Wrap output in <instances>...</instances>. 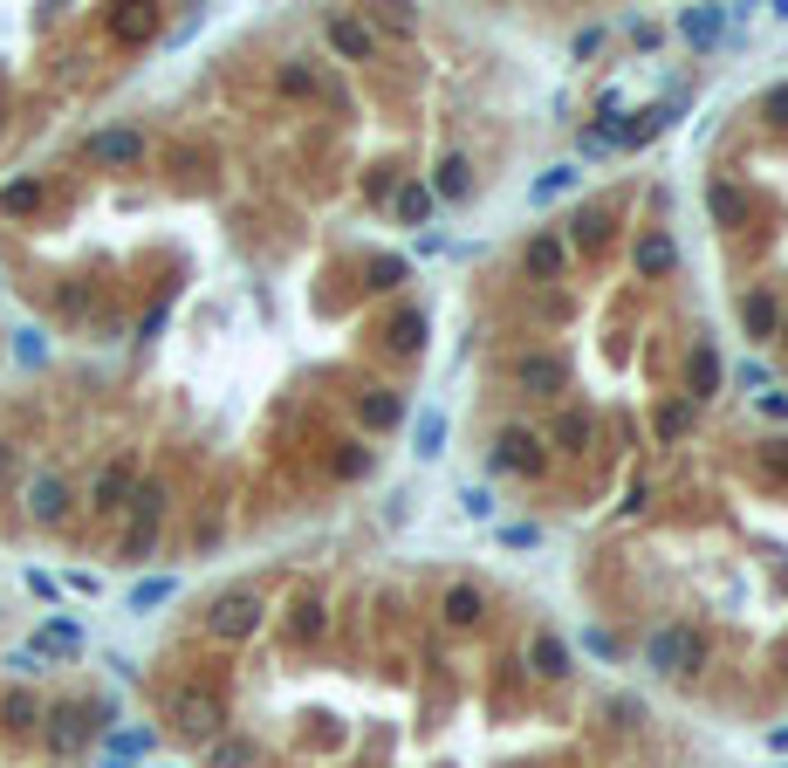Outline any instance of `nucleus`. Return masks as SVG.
<instances>
[{
	"label": "nucleus",
	"instance_id": "15",
	"mask_svg": "<svg viewBox=\"0 0 788 768\" xmlns=\"http://www.w3.org/2000/svg\"><path fill=\"white\" fill-rule=\"evenodd\" d=\"M706 207H714L720 220H741V213H748V199L733 193V186H714V193H706Z\"/></svg>",
	"mask_w": 788,
	"mask_h": 768
},
{
	"label": "nucleus",
	"instance_id": "23",
	"mask_svg": "<svg viewBox=\"0 0 788 768\" xmlns=\"http://www.w3.org/2000/svg\"><path fill=\"white\" fill-rule=\"evenodd\" d=\"M364 419H371V426H391V419H398V398H371Z\"/></svg>",
	"mask_w": 788,
	"mask_h": 768
},
{
	"label": "nucleus",
	"instance_id": "2",
	"mask_svg": "<svg viewBox=\"0 0 788 768\" xmlns=\"http://www.w3.org/2000/svg\"><path fill=\"white\" fill-rule=\"evenodd\" d=\"M110 741V707L14 659L0 673V768H90Z\"/></svg>",
	"mask_w": 788,
	"mask_h": 768
},
{
	"label": "nucleus",
	"instance_id": "14",
	"mask_svg": "<svg viewBox=\"0 0 788 768\" xmlns=\"http://www.w3.org/2000/svg\"><path fill=\"white\" fill-rule=\"evenodd\" d=\"M329 42H337L343 56H364V48H371V35L357 28V21H329Z\"/></svg>",
	"mask_w": 788,
	"mask_h": 768
},
{
	"label": "nucleus",
	"instance_id": "7",
	"mask_svg": "<svg viewBox=\"0 0 788 768\" xmlns=\"http://www.w3.org/2000/svg\"><path fill=\"white\" fill-rule=\"evenodd\" d=\"M679 35L693 42V48H714V42H720V8H693V14H679Z\"/></svg>",
	"mask_w": 788,
	"mask_h": 768
},
{
	"label": "nucleus",
	"instance_id": "21",
	"mask_svg": "<svg viewBox=\"0 0 788 768\" xmlns=\"http://www.w3.org/2000/svg\"><path fill=\"white\" fill-rule=\"evenodd\" d=\"M761 117H768V124H788V83H775L768 96H761Z\"/></svg>",
	"mask_w": 788,
	"mask_h": 768
},
{
	"label": "nucleus",
	"instance_id": "8",
	"mask_svg": "<svg viewBox=\"0 0 788 768\" xmlns=\"http://www.w3.org/2000/svg\"><path fill=\"white\" fill-rule=\"evenodd\" d=\"M631 261H638V275H666V268L679 261V247H672L666 234H645V241H638V254H631Z\"/></svg>",
	"mask_w": 788,
	"mask_h": 768
},
{
	"label": "nucleus",
	"instance_id": "18",
	"mask_svg": "<svg viewBox=\"0 0 788 768\" xmlns=\"http://www.w3.org/2000/svg\"><path fill=\"white\" fill-rule=\"evenodd\" d=\"M439 193H446V199L467 193V159H446V165H439Z\"/></svg>",
	"mask_w": 788,
	"mask_h": 768
},
{
	"label": "nucleus",
	"instance_id": "20",
	"mask_svg": "<svg viewBox=\"0 0 788 768\" xmlns=\"http://www.w3.org/2000/svg\"><path fill=\"white\" fill-rule=\"evenodd\" d=\"M685 426H693V405H666V412H658V432H666V440H679Z\"/></svg>",
	"mask_w": 788,
	"mask_h": 768
},
{
	"label": "nucleus",
	"instance_id": "1",
	"mask_svg": "<svg viewBox=\"0 0 788 768\" xmlns=\"http://www.w3.org/2000/svg\"><path fill=\"white\" fill-rule=\"evenodd\" d=\"M165 21L117 8V14H0V165L21 138L48 124L104 62H131L158 42Z\"/></svg>",
	"mask_w": 788,
	"mask_h": 768
},
{
	"label": "nucleus",
	"instance_id": "3",
	"mask_svg": "<svg viewBox=\"0 0 788 768\" xmlns=\"http://www.w3.org/2000/svg\"><path fill=\"white\" fill-rule=\"evenodd\" d=\"M645 659H651V673H685V665L699 659V638L693 631H658Z\"/></svg>",
	"mask_w": 788,
	"mask_h": 768
},
{
	"label": "nucleus",
	"instance_id": "17",
	"mask_svg": "<svg viewBox=\"0 0 788 768\" xmlns=\"http://www.w3.org/2000/svg\"><path fill=\"white\" fill-rule=\"evenodd\" d=\"M555 440H563V446H583V440H590V419H583V412H563V419H555Z\"/></svg>",
	"mask_w": 788,
	"mask_h": 768
},
{
	"label": "nucleus",
	"instance_id": "9",
	"mask_svg": "<svg viewBox=\"0 0 788 768\" xmlns=\"http://www.w3.org/2000/svg\"><path fill=\"white\" fill-rule=\"evenodd\" d=\"M536 673L542 679H563L569 673V652H563V638H555V631H536Z\"/></svg>",
	"mask_w": 788,
	"mask_h": 768
},
{
	"label": "nucleus",
	"instance_id": "25",
	"mask_svg": "<svg viewBox=\"0 0 788 768\" xmlns=\"http://www.w3.org/2000/svg\"><path fill=\"white\" fill-rule=\"evenodd\" d=\"M0 364H8V329H0Z\"/></svg>",
	"mask_w": 788,
	"mask_h": 768
},
{
	"label": "nucleus",
	"instance_id": "24",
	"mask_svg": "<svg viewBox=\"0 0 788 768\" xmlns=\"http://www.w3.org/2000/svg\"><path fill=\"white\" fill-rule=\"evenodd\" d=\"M460 501H467V508H473V515H494V494H487V488H467V494H460Z\"/></svg>",
	"mask_w": 788,
	"mask_h": 768
},
{
	"label": "nucleus",
	"instance_id": "19",
	"mask_svg": "<svg viewBox=\"0 0 788 768\" xmlns=\"http://www.w3.org/2000/svg\"><path fill=\"white\" fill-rule=\"evenodd\" d=\"M446 618H452V625H473V618H480V597H473V591H452V597H446Z\"/></svg>",
	"mask_w": 788,
	"mask_h": 768
},
{
	"label": "nucleus",
	"instance_id": "11",
	"mask_svg": "<svg viewBox=\"0 0 788 768\" xmlns=\"http://www.w3.org/2000/svg\"><path fill=\"white\" fill-rule=\"evenodd\" d=\"M494 459H501V467H536V440H528V432H501Z\"/></svg>",
	"mask_w": 788,
	"mask_h": 768
},
{
	"label": "nucleus",
	"instance_id": "22",
	"mask_svg": "<svg viewBox=\"0 0 788 768\" xmlns=\"http://www.w3.org/2000/svg\"><path fill=\"white\" fill-rule=\"evenodd\" d=\"M569 186H576V172L563 165V172H549V178H542V186H536V199H555V193H569Z\"/></svg>",
	"mask_w": 788,
	"mask_h": 768
},
{
	"label": "nucleus",
	"instance_id": "6",
	"mask_svg": "<svg viewBox=\"0 0 788 768\" xmlns=\"http://www.w3.org/2000/svg\"><path fill=\"white\" fill-rule=\"evenodd\" d=\"M569 364L563 357H521V384H536V392H563Z\"/></svg>",
	"mask_w": 788,
	"mask_h": 768
},
{
	"label": "nucleus",
	"instance_id": "4",
	"mask_svg": "<svg viewBox=\"0 0 788 768\" xmlns=\"http://www.w3.org/2000/svg\"><path fill=\"white\" fill-rule=\"evenodd\" d=\"M741 323H748V337H775V329H781V295L775 289H754L741 302Z\"/></svg>",
	"mask_w": 788,
	"mask_h": 768
},
{
	"label": "nucleus",
	"instance_id": "10",
	"mask_svg": "<svg viewBox=\"0 0 788 768\" xmlns=\"http://www.w3.org/2000/svg\"><path fill=\"white\" fill-rule=\"evenodd\" d=\"M754 467H761V480H775V488H788V440H761Z\"/></svg>",
	"mask_w": 788,
	"mask_h": 768
},
{
	"label": "nucleus",
	"instance_id": "13",
	"mask_svg": "<svg viewBox=\"0 0 788 768\" xmlns=\"http://www.w3.org/2000/svg\"><path fill=\"white\" fill-rule=\"evenodd\" d=\"M439 440H446V412H439V405H425V412H419V453H439Z\"/></svg>",
	"mask_w": 788,
	"mask_h": 768
},
{
	"label": "nucleus",
	"instance_id": "5",
	"mask_svg": "<svg viewBox=\"0 0 788 768\" xmlns=\"http://www.w3.org/2000/svg\"><path fill=\"white\" fill-rule=\"evenodd\" d=\"M563 261H569V254H563V241H555V234H536V241H528V275L555 281V275H563Z\"/></svg>",
	"mask_w": 788,
	"mask_h": 768
},
{
	"label": "nucleus",
	"instance_id": "12",
	"mask_svg": "<svg viewBox=\"0 0 788 768\" xmlns=\"http://www.w3.org/2000/svg\"><path fill=\"white\" fill-rule=\"evenodd\" d=\"M714 384H720V357H714V350L699 344V350H693V398H706V392H714Z\"/></svg>",
	"mask_w": 788,
	"mask_h": 768
},
{
	"label": "nucleus",
	"instance_id": "16",
	"mask_svg": "<svg viewBox=\"0 0 788 768\" xmlns=\"http://www.w3.org/2000/svg\"><path fill=\"white\" fill-rule=\"evenodd\" d=\"M425 213H432V193L425 186H404L398 193V220H425Z\"/></svg>",
	"mask_w": 788,
	"mask_h": 768
}]
</instances>
